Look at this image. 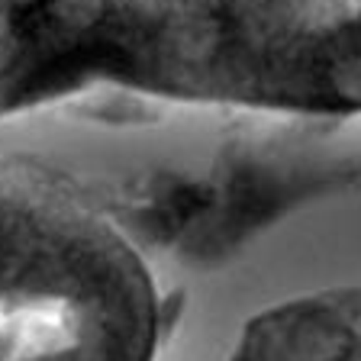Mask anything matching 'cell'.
Returning a JSON list of instances; mask_svg holds the SVG:
<instances>
[{"instance_id": "2", "label": "cell", "mask_w": 361, "mask_h": 361, "mask_svg": "<svg viewBox=\"0 0 361 361\" xmlns=\"http://www.w3.org/2000/svg\"><path fill=\"white\" fill-rule=\"evenodd\" d=\"M13 49H16L13 32L7 30V23H0V68H4L10 59H13Z\"/></svg>"}, {"instance_id": "1", "label": "cell", "mask_w": 361, "mask_h": 361, "mask_svg": "<svg viewBox=\"0 0 361 361\" xmlns=\"http://www.w3.org/2000/svg\"><path fill=\"white\" fill-rule=\"evenodd\" d=\"M61 10L68 20H90L97 13V0H61Z\"/></svg>"}]
</instances>
